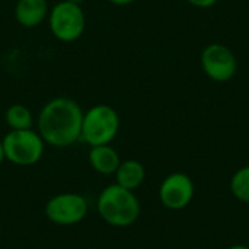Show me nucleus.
<instances>
[{
	"instance_id": "f257e3e1",
	"label": "nucleus",
	"mask_w": 249,
	"mask_h": 249,
	"mask_svg": "<svg viewBox=\"0 0 249 249\" xmlns=\"http://www.w3.org/2000/svg\"><path fill=\"white\" fill-rule=\"evenodd\" d=\"M83 111L67 96L48 101L38 114V133L42 140L54 147H69L80 140Z\"/></svg>"
},
{
	"instance_id": "f03ea898",
	"label": "nucleus",
	"mask_w": 249,
	"mask_h": 249,
	"mask_svg": "<svg viewBox=\"0 0 249 249\" xmlns=\"http://www.w3.org/2000/svg\"><path fill=\"white\" fill-rule=\"evenodd\" d=\"M98 213L111 226L127 228L140 216V203L133 191L118 184L107 187L98 198Z\"/></svg>"
},
{
	"instance_id": "7ed1b4c3",
	"label": "nucleus",
	"mask_w": 249,
	"mask_h": 249,
	"mask_svg": "<svg viewBox=\"0 0 249 249\" xmlns=\"http://www.w3.org/2000/svg\"><path fill=\"white\" fill-rule=\"evenodd\" d=\"M120 130L118 112L107 104H98L90 107L83 114L80 140L90 147L109 144Z\"/></svg>"
},
{
	"instance_id": "20e7f679",
	"label": "nucleus",
	"mask_w": 249,
	"mask_h": 249,
	"mask_svg": "<svg viewBox=\"0 0 249 249\" xmlns=\"http://www.w3.org/2000/svg\"><path fill=\"white\" fill-rule=\"evenodd\" d=\"M50 31L61 42L77 41L86 29V16L82 6L73 0L55 3L48 13Z\"/></svg>"
},
{
	"instance_id": "39448f33",
	"label": "nucleus",
	"mask_w": 249,
	"mask_h": 249,
	"mask_svg": "<svg viewBox=\"0 0 249 249\" xmlns=\"http://www.w3.org/2000/svg\"><path fill=\"white\" fill-rule=\"evenodd\" d=\"M4 159L18 166H31L39 162L44 155L45 142L38 131L28 130H10L3 139Z\"/></svg>"
},
{
	"instance_id": "423d86ee",
	"label": "nucleus",
	"mask_w": 249,
	"mask_h": 249,
	"mask_svg": "<svg viewBox=\"0 0 249 249\" xmlns=\"http://www.w3.org/2000/svg\"><path fill=\"white\" fill-rule=\"evenodd\" d=\"M201 67L212 80L228 82L236 74L238 61L229 47L213 42L201 53Z\"/></svg>"
},
{
	"instance_id": "0eeeda50",
	"label": "nucleus",
	"mask_w": 249,
	"mask_h": 249,
	"mask_svg": "<svg viewBox=\"0 0 249 249\" xmlns=\"http://www.w3.org/2000/svg\"><path fill=\"white\" fill-rule=\"evenodd\" d=\"M88 201L80 194L64 193L53 197L45 206V216L55 225H76L85 219Z\"/></svg>"
},
{
	"instance_id": "6e6552de",
	"label": "nucleus",
	"mask_w": 249,
	"mask_h": 249,
	"mask_svg": "<svg viewBox=\"0 0 249 249\" xmlns=\"http://www.w3.org/2000/svg\"><path fill=\"white\" fill-rule=\"evenodd\" d=\"M194 182L182 172L168 175L159 187V200L169 210H182L188 207L194 198Z\"/></svg>"
},
{
	"instance_id": "1a4fd4ad",
	"label": "nucleus",
	"mask_w": 249,
	"mask_h": 249,
	"mask_svg": "<svg viewBox=\"0 0 249 249\" xmlns=\"http://www.w3.org/2000/svg\"><path fill=\"white\" fill-rule=\"evenodd\" d=\"M50 13L47 0H18L15 6L16 22L23 28L39 26Z\"/></svg>"
},
{
	"instance_id": "9d476101",
	"label": "nucleus",
	"mask_w": 249,
	"mask_h": 249,
	"mask_svg": "<svg viewBox=\"0 0 249 249\" xmlns=\"http://www.w3.org/2000/svg\"><path fill=\"white\" fill-rule=\"evenodd\" d=\"M89 163L98 174L111 175L115 174L121 160H120V155L114 147H111L109 144H102V146H93L90 149Z\"/></svg>"
},
{
	"instance_id": "9b49d317",
	"label": "nucleus",
	"mask_w": 249,
	"mask_h": 249,
	"mask_svg": "<svg viewBox=\"0 0 249 249\" xmlns=\"http://www.w3.org/2000/svg\"><path fill=\"white\" fill-rule=\"evenodd\" d=\"M115 178L120 187L134 191L144 182L146 169L139 160L128 159L120 163L118 169L115 171Z\"/></svg>"
},
{
	"instance_id": "f8f14e48",
	"label": "nucleus",
	"mask_w": 249,
	"mask_h": 249,
	"mask_svg": "<svg viewBox=\"0 0 249 249\" xmlns=\"http://www.w3.org/2000/svg\"><path fill=\"white\" fill-rule=\"evenodd\" d=\"M4 120L10 130H28L34 125V115L31 109L22 104L10 105L4 112Z\"/></svg>"
},
{
	"instance_id": "ddd939ff",
	"label": "nucleus",
	"mask_w": 249,
	"mask_h": 249,
	"mask_svg": "<svg viewBox=\"0 0 249 249\" xmlns=\"http://www.w3.org/2000/svg\"><path fill=\"white\" fill-rule=\"evenodd\" d=\"M231 191L236 200L249 204V166L239 168L232 175Z\"/></svg>"
},
{
	"instance_id": "4468645a",
	"label": "nucleus",
	"mask_w": 249,
	"mask_h": 249,
	"mask_svg": "<svg viewBox=\"0 0 249 249\" xmlns=\"http://www.w3.org/2000/svg\"><path fill=\"white\" fill-rule=\"evenodd\" d=\"M190 4L196 6V7H200V9H207V7H212L214 6L219 0H187Z\"/></svg>"
},
{
	"instance_id": "2eb2a0df",
	"label": "nucleus",
	"mask_w": 249,
	"mask_h": 249,
	"mask_svg": "<svg viewBox=\"0 0 249 249\" xmlns=\"http://www.w3.org/2000/svg\"><path fill=\"white\" fill-rule=\"evenodd\" d=\"M111 4H115V6H128L131 3H134L136 0H108Z\"/></svg>"
},
{
	"instance_id": "dca6fc26",
	"label": "nucleus",
	"mask_w": 249,
	"mask_h": 249,
	"mask_svg": "<svg viewBox=\"0 0 249 249\" xmlns=\"http://www.w3.org/2000/svg\"><path fill=\"white\" fill-rule=\"evenodd\" d=\"M4 160V152H3V144H1V140H0V163Z\"/></svg>"
},
{
	"instance_id": "f3484780",
	"label": "nucleus",
	"mask_w": 249,
	"mask_h": 249,
	"mask_svg": "<svg viewBox=\"0 0 249 249\" xmlns=\"http://www.w3.org/2000/svg\"><path fill=\"white\" fill-rule=\"evenodd\" d=\"M228 249H249L248 245H233V247H231V248Z\"/></svg>"
},
{
	"instance_id": "a211bd4d",
	"label": "nucleus",
	"mask_w": 249,
	"mask_h": 249,
	"mask_svg": "<svg viewBox=\"0 0 249 249\" xmlns=\"http://www.w3.org/2000/svg\"><path fill=\"white\" fill-rule=\"evenodd\" d=\"M248 247H249V244H248Z\"/></svg>"
}]
</instances>
